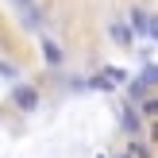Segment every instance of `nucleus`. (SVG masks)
I'll use <instances>...</instances> for the list:
<instances>
[{
  "label": "nucleus",
  "instance_id": "f257e3e1",
  "mask_svg": "<svg viewBox=\"0 0 158 158\" xmlns=\"http://www.w3.org/2000/svg\"><path fill=\"white\" fill-rule=\"evenodd\" d=\"M12 100H15L19 112H35V108H39V93L31 89V85H15V89H12Z\"/></svg>",
  "mask_w": 158,
  "mask_h": 158
},
{
  "label": "nucleus",
  "instance_id": "f03ea898",
  "mask_svg": "<svg viewBox=\"0 0 158 158\" xmlns=\"http://www.w3.org/2000/svg\"><path fill=\"white\" fill-rule=\"evenodd\" d=\"M127 27L135 31L139 39H151V12H143V8H131V12H127Z\"/></svg>",
  "mask_w": 158,
  "mask_h": 158
},
{
  "label": "nucleus",
  "instance_id": "7ed1b4c3",
  "mask_svg": "<svg viewBox=\"0 0 158 158\" xmlns=\"http://www.w3.org/2000/svg\"><path fill=\"white\" fill-rule=\"evenodd\" d=\"M108 35L116 39V46H123V50H135V46H131V43H135V31H131L127 23H120V19H116L112 27H108Z\"/></svg>",
  "mask_w": 158,
  "mask_h": 158
},
{
  "label": "nucleus",
  "instance_id": "20e7f679",
  "mask_svg": "<svg viewBox=\"0 0 158 158\" xmlns=\"http://www.w3.org/2000/svg\"><path fill=\"white\" fill-rule=\"evenodd\" d=\"M120 123H123V131H127V135H139V127H143V116H139L131 104H123V108H120Z\"/></svg>",
  "mask_w": 158,
  "mask_h": 158
},
{
  "label": "nucleus",
  "instance_id": "39448f33",
  "mask_svg": "<svg viewBox=\"0 0 158 158\" xmlns=\"http://www.w3.org/2000/svg\"><path fill=\"white\" fill-rule=\"evenodd\" d=\"M89 89H100V93H112V89H116V77L108 73V69H100L97 77H89Z\"/></svg>",
  "mask_w": 158,
  "mask_h": 158
},
{
  "label": "nucleus",
  "instance_id": "423d86ee",
  "mask_svg": "<svg viewBox=\"0 0 158 158\" xmlns=\"http://www.w3.org/2000/svg\"><path fill=\"white\" fill-rule=\"evenodd\" d=\"M147 89H151V85H147L143 77H135V81H127V97H131V100H147Z\"/></svg>",
  "mask_w": 158,
  "mask_h": 158
},
{
  "label": "nucleus",
  "instance_id": "0eeeda50",
  "mask_svg": "<svg viewBox=\"0 0 158 158\" xmlns=\"http://www.w3.org/2000/svg\"><path fill=\"white\" fill-rule=\"evenodd\" d=\"M43 58L50 62V66H62V50H58V43H50V39H46V43H43Z\"/></svg>",
  "mask_w": 158,
  "mask_h": 158
},
{
  "label": "nucleus",
  "instance_id": "6e6552de",
  "mask_svg": "<svg viewBox=\"0 0 158 158\" xmlns=\"http://www.w3.org/2000/svg\"><path fill=\"white\" fill-rule=\"evenodd\" d=\"M139 112H143L147 120H158V97H147V100H143V108H139Z\"/></svg>",
  "mask_w": 158,
  "mask_h": 158
},
{
  "label": "nucleus",
  "instance_id": "1a4fd4ad",
  "mask_svg": "<svg viewBox=\"0 0 158 158\" xmlns=\"http://www.w3.org/2000/svg\"><path fill=\"white\" fill-rule=\"evenodd\" d=\"M139 77H143L147 85H158V66H154V62H147V66H143V73H139Z\"/></svg>",
  "mask_w": 158,
  "mask_h": 158
},
{
  "label": "nucleus",
  "instance_id": "9d476101",
  "mask_svg": "<svg viewBox=\"0 0 158 158\" xmlns=\"http://www.w3.org/2000/svg\"><path fill=\"white\" fill-rule=\"evenodd\" d=\"M131 158H151V151H147V147H139L135 139H131Z\"/></svg>",
  "mask_w": 158,
  "mask_h": 158
},
{
  "label": "nucleus",
  "instance_id": "9b49d317",
  "mask_svg": "<svg viewBox=\"0 0 158 158\" xmlns=\"http://www.w3.org/2000/svg\"><path fill=\"white\" fill-rule=\"evenodd\" d=\"M0 77H8V81H12V77H15V66H8V62H0Z\"/></svg>",
  "mask_w": 158,
  "mask_h": 158
},
{
  "label": "nucleus",
  "instance_id": "f8f14e48",
  "mask_svg": "<svg viewBox=\"0 0 158 158\" xmlns=\"http://www.w3.org/2000/svg\"><path fill=\"white\" fill-rule=\"evenodd\" d=\"M151 39L158 43V15H151Z\"/></svg>",
  "mask_w": 158,
  "mask_h": 158
},
{
  "label": "nucleus",
  "instance_id": "ddd939ff",
  "mask_svg": "<svg viewBox=\"0 0 158 158\" xmlns=\"http://www.w3.org/2000/svg\"><path fill=\"white\" fill-rule=\"evenodd\" d=\"M151 143H158V120H154V127H151Z\"/></svg>",
  "mask_w": 158,
  "mask_h": 158
}]
</instances>
